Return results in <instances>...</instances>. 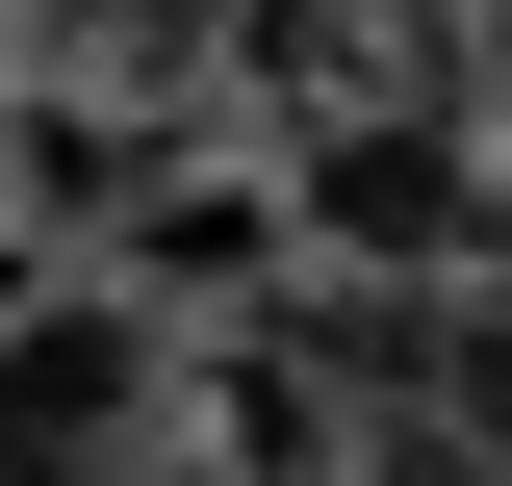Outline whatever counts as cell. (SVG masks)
I'll use <instances>...</instances> for the list:
<instances>
[{"label":"cell","mask_w":512,"mask_h":486,"mask_svg":"<svg viewBox=\"0 0 512 486\" xmlns=\"http://www.w3.org/2000/svg\"><path fill=\"white\" fill-rule=\"evenodd\" d=\"M436 435H461V461L512 486V282H487V307H461V333H436Z\"/></svg>","instance_id":"cell-3"},{"label":"cell","mask_w":512,"mask_h":486,"mask_svg":"<svg viewBox=\"0 0 512 486\" xmlns=\"http://www.w3.org/2000/svg\"><path fill=\"white\" fill-rule=\"evenodd\" d=\"M52 26H154V0H52Z\"/></svg>","instance_id":"cell-4"},{"label":"cell","mask_w":512,"mask_h":486,"mask_svg":"<svg viewBox=\"0 0 512 486\" xmlns=\"http://www.w3.org/2000/svg\"><path fill=\"white\" fill-rule=\"evenodd\" d=\"M180 435V333L128 282H26L0 307V486H154Z\"/></svg>","instance_id":"cell-1"},{"label":"cell","mask_w":512,"mask_h":486,"mask_svg":"<svg viewBox=\"0 0 512 486\" xmlns=\"http://www.w3.org/2000/svg\"><path fill=\"white\" fill-rule=\"evenodd\" d=\"M282 231H308V256H384V282H436V256L487 231V154H461L436 103H359V128H308Z\"/></svg>","instance_id":"cell-2"}]
</instances>
